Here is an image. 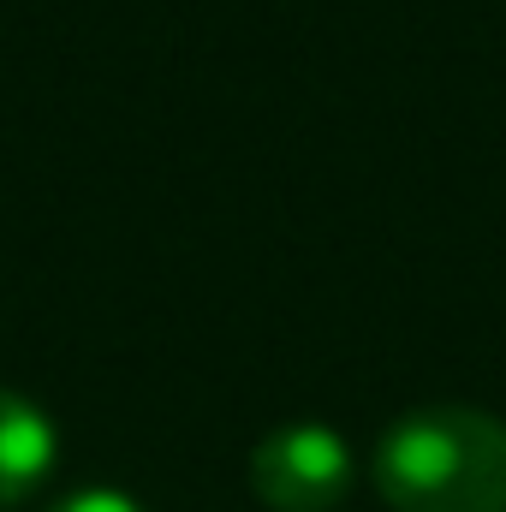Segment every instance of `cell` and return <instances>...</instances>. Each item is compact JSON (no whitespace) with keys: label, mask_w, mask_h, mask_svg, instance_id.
Listing matches in <instances>:
<instances>
[{"label":"cell","mask_w":506,"mask_h":512,"mask_svg":"<svg viewBox=\"0 0 506 512\" xmlns=\"http://www.w3.org/2000/svg\"><path fill=\"white\" fill-rule=\"evenodd\" d=\"M60 459V435L48 411L12 387H0V507L30 501Z\"/></svg>","instance_id":"cell-3"},{"label":"cell","mask_w":506,"mask_h":512,"mask_svg":"<svg viewBox=\"0 0 506 512\" xmlns=\"http://www.w3.org/2000/svg\"><path fill=\"white\" fill-rule=\"evenodd\" d=\"M352 447L328 423H286L251 453V489L268 512H334L352 495Z\"/></svg>","instance_id":"cell-2"},{"label":"cell","mask_w":506,"mask_h":512,"mask_svg":"<svg viewBox=\"0 0 506 512\" xmlns=\"http://www.w3.org/2000/svg\"><path fill=\"white\" fill-rule=\"evenodd\" d=\"M48 512H143L131 495H120V489H78V495H66L60 507Z\"/></svg>","instance_id":"cell-4"},{"label":"cell","mask_w":506,"mask_h":512,"mask_svg":"<svg viewBox=\"0 0 506 512\" xmlns=\"http://www.w3.org/2000/svg\"><path fill=\"white\" fill-rule=\"evenodd\" d=\"M393 512H506V423L477 405L405 411L370 453Z\"/></svg>","instance_id":"cell-1"}]
</instances>
